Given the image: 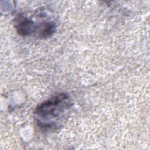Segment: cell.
<instances>
[{
	"label": "cell",
	"instance_id": "6da1fadb",
	"mask_svg": "<svg viewBox=\"0 0 150 150\" xmlns=\"http://www.w3.org/2000/svg\"><path fill=\"white\" fill-rule=\"evenodd\" d=\"M69 96L60 93L39 104L35 110V117L39 127L46 128H56L59 121L62 120L71 107Z\"/></svg>",
	"mask_w": 150,
	"mask_h": 150
},
{
	"label": "cell",
	"instance_id": "3957f363",
	"mask_svg": "<svg viewBox=\"0 0 150 150\" xmlns=\"http://www.w3.org/2000/svg\"><path fill=\"white\" fill-rule=\"evenodd\" d=\"M55 25L52 22L43 23L39 26V36L40 38H47L54 31Z\"/></svg>",
	"mask_w": 150,
	"mask_h": 150
},
{
	"label": "cell",
	"instance_id": "7a4b0ae2",
	"mask_svg": "<svg viewBox=\"0 0 150 150\" xmlns=\"http://www.w3.org/2000/svg\"><path fill=\"white\" fill-rule=\"evenodd\" d=\"M17 32L22 36H27L30 34L33 30V22L26 18L22 17V19H19L15 25Z\"/></svg>",
	"mask_w": 150,
	"mask_h": 150
}]
</instances>
